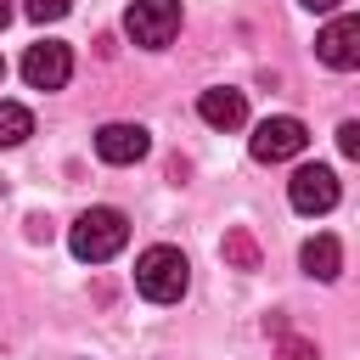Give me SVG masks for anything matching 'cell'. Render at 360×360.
<instances>
[{"mask_svg":"<svg viewBox=\"0 0 360 360\" xmlns=\"http://www.w3.org/2000/svg\"><path fill=\"white\" fill-rule=\"evenodd\" d=\"M304 146H309V129H304L292 112L264 118V124L253 129V141H248V152H253L259 163H287V158H298Z\"/></svg>","mask_w":360,"mask_h":360,"instance_id":"obj_4","label":"cell"},{"mask_svg":"<svg viewBox=\"0 0 360 360\" xmlns=\"http://www.w3.org/2000/svg\"><path fill=\"white\" fill-rule=\"evenodd\" d=\"M197 118H202L208 129H242V124H248V96L231 90V84H214V90L197 96Z\"/></svg>","mask_w":360,"mask_h":360,"instance_id":"obj_9","label":"cell"},{"mask_svg":"<svg viewBox=\"0 0 360 360\" xmlns=\"http://www.w3.org/2000/svg\"><path fill=\"white\" fill-rule=\"evenodd\" d=\"M124 34L146 51H163L180 34V0H129L124 11Z\"/></svg>","mask_w":360,"mask_h":360,"instance_id":"obj_3","label":"cell"},{"mask_svg":"<svg viewBox=\"0 0 360 360\" xmlns=\"http://www.w3.org/2000/svg\"><path fill=\"white\" fill-rule=\"evenodd\" d=\"M6 22H11V0H0V28H6Z\"/></svg>","mask_w":360,"mask_h":360,"instance_id":"obj_15","label":"cell"},{"mask_svg":"<svg viewBox=\"0 0 360 360\" xmlns=\"http://www.w3.org/2000/svg\"><path fill=\"white\" fill-rule=\"evenodd\" d=\"M22 11H28L34 22H56V17L73 11V0H22Z\"/></svg>","mask_w":360,"mask_h":360,"instance_id":"obj_12","label":"cell"},{"mask_svg":"<svg viewBox=\"0 0 360 360\" xmlns=\"http://www.w3.org/2000/svg\"><path fill=\"white\" fill-rule=\"evenodd\" d=\"M34 135V112L22 101H0V146H22Z\"/></svg>","mask_w":360,"mask_h":360,"instance_id":"obj_11","label":"cell"},{"mask_svg":"<svg viewBox=\"0 0 360 360\" xmlns=\"http://www.w3.org/2000/svg\"><path fill=\"white\" fill-rule=\"evenodd\" d=\"M287 202H292L298 214H326V208H338V174H332L326 163H304V169L287 180Z\"/></svg>","mask_w":360,"mask_h":360,"instance_id":"obj_6","label":"cell"},{"mask_svg":"<svg viewBox=\"0 0 360 360\" xmlns=\"http://www.w3.org/2000/svg\"><path fill=\"white\" fill-rule=\"evenodd\" d=\"M338 146H343V158H360V124H354V118L338 129Z\"/></svg>","mask_w":360,"mask_h":360,"instance_id":"obj_13","label":"cell"},{"mask_svg":"<svg viewBox=\"0 0 360 360\" xmlns=\"http://www.w3.org/2000/svg\"><path fill=\"white\" fill-rule=\"evenodd\" d=\"M135 287H141V298H152V304H174V298L191 287V264H186V253L169 248V242L146 248V253L135 259Z\"/></svg>","mask_w":360,"mask_h":360,"instance_id":"obj_2","label":"cell"},{"mask_svg":"<svg viewBox=\"0 0 360 360\" xmlns=\"http://www.w3.org/2000/svg\"><path fill=\"white\" fill-rule=\"evenodd\" d=\"M146 146H152V135L141 129V124H101L96 129V158L101 163H141L146 158Z\"/></svg>","mask_w":360,"mask_h":360,"instance_id":"obj_8","label":"cell"},{"mask_svg":"<svg viewBox=\"0 0 360 360\" xmlns=\"http://www.w3.org/2000/svg\"><path fill=\"white\" fill-rule=\"evenodd\" d=\"M298 6H309V11H338L343 0H298Z\"/></svg>","mask_w":360,"mask_h":360,"instance_id":"obj_14","label":"cell"},{"mask_svg":"<svg viewBox=\"0 0 360 360\" xmlns=\"http://www.w3.org/2000/svg\"><path fill=\"white\" fill-rule=\"evenodd\" d=\"M68 73H73V51H68L62 39H39V45L22 51V79H28V90H62Z\"/></svg>","mask_w":360,"mask_h":360,"instance_id":"obj_5","label":"cell"},{"mask_svg":"<svg viewBox=\"0 0 360 360\" xmlns=\"http://www.w3.org/2000/svg\"><path fill=\"white\" fill-rule=\"evenodd\" d=\"M298 259H304V270H309L315 281H332V276L343 270V248H338V236H309Z\"/></svg>","mask_w":360,"mask_h":360,"instance_id":"obj_10","label":"cell"},{"mask_svg":"<svg viewBox=\"0 0 360 360\" xmlns=\"http://www.w3.org/2000/svg\"><path fill=\"white\" fill-rule=\"evenodd\" d=\"M315 56L338 73L360 68V17H332L321 34H315Z\"/></svg>","mask_w":360,"mask_h":360,"instance_id":"obj_7","label":"cell"},{"mask_svg":"<svg viewBox=\"0 0 360 360\" xmlns=\"http://www.w3.org/2000/svg\"><path fill=\"white\" fill-rule=\"evenodd\" d=\"M0 79H6V62H0Z\"/></svg>","mask_w":360,"mask_h":360,"instance_id":"obj_16","label":"cell"},{"mask_svg":"<svg viewBox=\"0 0 360 360\" xmlns=\"http://www.w3.org/2000/svg\"><path fill=\"white\" fill-rule=\"evenodd\" d=\"M124 242H129V219H124L118 208H84V214L68 225V248H73V259H84V264H107Z\"/></svg>","mask_w":360,"mask_h":360,"instance_id":"obj_1","label":"cell"}]
</instances>
